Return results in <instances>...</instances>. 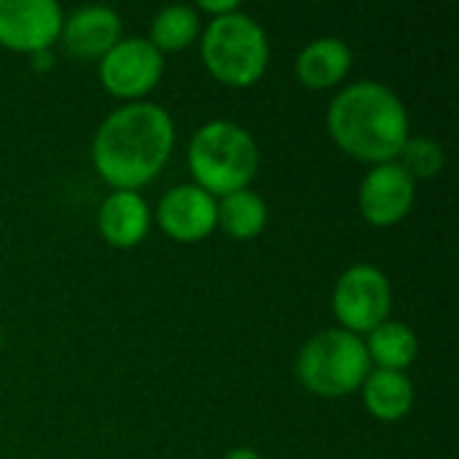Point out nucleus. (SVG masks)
Segmentation results:
<instances>
[{
  "mask_svg": "<svg viewBox=\"0 0 459 459\" xmlns=\"http://www.w3.org/2000/svg\"><path fill=\"white\" fill-rule=\"evenodd\" d=\"M395 161L411 175V180L414 178H433L444 167V151H441L438 143H433L428 137H417V140L403 143Z\"/></svg>",
  "mask_w": 459,
  "mask_h": 459,
  "instance_id": "18",
  "label": "nucleus"
},
{
  "mask_svg": "<svg viewBox=\"0 0 459 459\" xmlns=\"http://www.w3.org/2000/svg\"><path fill=\"white\" fill-rule=\"evenodd\" d=\"M371 358L366 344L350 331H323L304 344L299 352V379L317 395H347L360 387L368 377Z\"/></svg>",
  "mask_w": 459,
  "mask_h": 459,
  "instance_id": "5",
  "label": "nucleus"
},
{
  "mask_svg": "<svg viewBox=\"0 0 459 459\" xmlns=\"http://www.w3.org/2000/svg\"><path fill=\"white\" fill-rule=\"evenodd\" d=\"M161 51L143 38L118 40L100 65V78L118 97H140L161 78Z\"/></svg>",
  "mask_w": 459,
  "mask_h": 459,
  "instance_id": "7",
  "label": "nucleus"
},
{
  "mask_svg": "<svg viewBox=\"0 0 459 459\" xmlns=\"http://www.w3.org/2000/svg\"><path fill=\"white\" fill-rule=\"evenodd\" d=\"M366 406L379 420H401L411 411L414 403V387L401 371L377 368L368 371L363 382Z\"/></svg>",
  "mask_w": 459,
  "mask_h": 459,
  "instance_id": "14",
  "label": "nucleus"
},
{
  "mask_svg": "<svg viewBox=\"0 0 459 459\" xmlns=\"http://www.w3.org/2000/svg\"><path fill=\"white\" fill-rule=\"evenodd\" d=\"M199 5H202L204 11H218L221 16L237 11V3H234V0H202Z\"/></svg>",
  "mask_w": 459,
  "mask_h": 459,
  "instance_id": "19",
  "label": "nucleus"
},
{
  "mask_svg": "<svg viewBox=\"0 0 459 459\" xmlns=\"http://www.w3.org/2000/svg\"><path fill=\"white\" fill-rule=\"evenodd\" d=\"M366 352L379 363V368L403 371L417 358V336L403 323H382L371 331Z\"/></svg>",
  "mask_w": 459,
  "mask_h": 459,
  "instance_id": "15",
  "label": "nucleus"
},
{
  "mask_svg": "<svg viewBox=\"0 0 459 459\" xmlns=\"http://www.w3.org/2000/svg\"><path fill=\"white\" fill-rule=\"evenodd\" d=\"M350 65H352V51L344 40L317 38L299 54L296 73L307 86L325 89V86H333L336 81H342L347 75Z\"/></svg>",
  "mask_w": 459,
  "mask_h": 459,
  "instance_id": "13",
  "label": "nucleus"
},
{
  "mask_svg": "<svg viewBox=\"0 0 459 459\" xmlns=\"http://www.w3.org/2000/svg\"><path fill=\"white\" fill-rule=\"evenodd\" d=\"M393 290L387 277L371 266L358 264L342 274L333 290V312L352 331H374L390 315Z\"/></svg>",
  "mask_w": 459,
  "mask_h": 459,
  "instance_id": "6",
  "label": "nucleus"
},
{
  "mask_svg": "<svg viewBox=\"0 0 459 459\" xmlns=\"http://www.w3.org/2000/svg\"><path fill=\"white\" fill-rule=\"evenodd\" d=\"M172 118L153 102H132L110 113L97 129L91 159L118 191L148 183L172 151Z\"/></svg>",
  "mask_w": 459,
  "mask_h": 459,
  "instance_id": "1",
  "label": "nucleus"
},
{
  "mask_svg": "<svg viewBox=\"0 0 459 459\" xmlns=\"http://www.w3.org/2000/svg\"><path fill=\"white\" fill-rule=\"evenodd\" d=\"M414 204V180L398 161L377 164L360 186V210L377 226L398 223Z\"/></svg>",
  "mask_w": 459,
  "mask_h": 459,
  "instance_id": "9",
  "label": "nucleus"
},
{
  "mask_svg": "<svg viewBox=\"0 0 459 459\" xmlns=\"http://www.w3.org/2000/svg\"><path fill=\"white\" fill-rule=\"evenodd\" d=\"M204 65L221 81L231 86H247L261 78L269 62V40L261 24L242 13L231 11L215 16L202 38Z\"/></svg>",
  "mask_w": 459,
  "mask_h": 459,
  "instance_id": "4",
  "label": "nucleus"
},
{
  "mask_svg": "<svg viewBox=\"0 0 459 459\" xmlns=\"http://www.w3.org/2000/svg\"><path fill=\"white\" fill-rule=\"evenodd\" d=\"M218 223L226 234L237 239H250L266 226V204L258 194L247 188L226 194L218 204Z\"/></svg>",
  "mask_w": 459,
  "mask_h": 459,
  "instance_id": "16",
  "label": "nucleus"
},
{
  "mask_svg": "<svg viewBox=\"0 0 459 459\" xmlns=\"http://www.w3.org/2000/svg\"><path fill=\"white\" fill-rule=\"evenodd\" d=\"M188 164L199 188L226 196L250 183L258 167V148L239 124L210 121L194 134Z\"/></svg>",
  "mask_w": 459,
  "mask_h": 459,
  "instance_id": "3",
  "label": "nucleus"
},
{
  "mask_svg": "<svg viewBox=\"0 0 459 459\" xmlns=\"http://www.w3.org/2000/svg\"><path fill=\"white\" fill-rule=\"evenodd\" d=\"M62 38L70 54L91 59L105 56L121 35V19L110 5H83L62 22Z\"/></svg>",
  "mask_w": 459,
  "mask_h": 459,
  "instance_id": "11",
  "label": "nucleus"
},
{
  "mask_svg": "<svg viewBox=\"0 0 459 459\" xmlns=\"http://www.w3.org/2000/svg\"><path fill=\"white\" fill-rule=\"evenodd\" d=\"M333 140L363 161H395L409 140V116L401 97L377 81H360L336 94L328 110Z\"/></svg>",
  "mask_w": 459,
  "mask_h": 459,
  "instance_id": "2",
  "label": "nucleus"
},
{
  "mask_svg": "<svg viewBox=\"0 0 459 459\" xmlns=\"http://www.w3.org/2000/svg\"><path fill=\"white\" fill-rule=\"evenodd\" d=\"M199 32V19L188 5H167L153 16L151 24V43L161 48H183Z\"/></svg>",
  "mask_w": 459,
  "mask_h": 459,
  "instance_id": "17",
  "label": "nucleus"
},
{
  "mask_svg": "<svg viewBox=\"0 0 459 459\" xmlns=\"http://www.w3.org/2000/svg\"><path fill=\"white\" fill-rule=\"evenodd\" d=\"M159 223L169 237L180 242H194L207 237L218 223V204L199 186H178L161 196Z\"/></svg>",
  "mask_w": 459,
  "mask_h": 459,
  "instance_id": "10",
  "label": "nucleus"
},
{
  "mask_svg": "<svg viewBox=\"0 0 459 459\" xmlns=\"http://www.w3.org/2000/svg\"><path fill=\"white\" fill-rule=\"evenodd\" d=\"M148 204L134 191H116L100 207V231L116 247L137 245L148 231Z\"/></svg>",
  "mask_w": 459,
  "mask_h": 459,
  "instance_id": "12",
  "label": "nucleus"
},
{
  "mask_svg": "<svg viewBox=\"0 0 459 459\" xmlns=\"http://www.w3.org/2000/svg\"><path fill=\"white\" fill-rule=\"evenodd\" d=\"M226 459H261L253 449H234V452H229Z\"/></svg>",
  "mask_w": 459,
  "mask_h": 459,
  "instance_id": "20",
  "label": "nucleus"
},
{
  "mask_svg": "<svg viewBox=\"0 0 459 459\" xmlns=\"http://www.w3.org/2000/svg\"><path fill=\"white\" fill-rule=\"evenodd\" d=\"M54 0H0V43L19 51H46L62 30Z\"/></svg>",
  "mask_w": 459,
  "mask_h": 459,
  "instance_id": "8",
  "label": "nucleus"
}]
</instances>
